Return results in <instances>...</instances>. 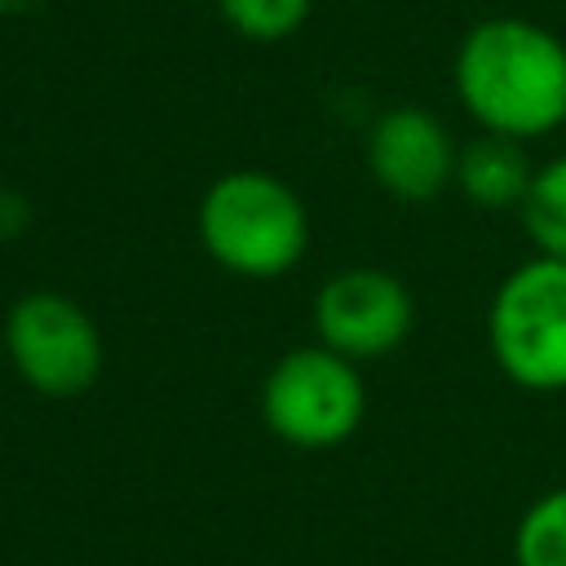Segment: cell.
<instances>
[{
    "label": "cell",
    "mask_w": 566,
    "mask_h": 566,
    "mask_svg": "<svg viewBox=\"0 0 566 566\" xmlns=\"http://www.w3.org/2000/svg\"><path fill=\"white\" fill-rule=\"evenodd\" d=\"M451 84L478 133L548 137L566 124V40L535 18H482L455 44Z\"/></svg>",
    "instance_id": "obj_1"
},
{
    "label": "cell",
    "mask_w": 566,
    "mask_h": 566,
    "mask_svg": "<svg viewBox=\"0 0 566 566\" xmlns=\"http://www.w3.org/2000/svg\"><path fill=\"white\" fill-rule=\"evenodd\" d=\"M203 252L239 279H283L310 248L305 199L265 168L221 172L195 212Z\"/></svg>",
    "instance_id": "obj_2"
},
{
    "label": "cell",
    "mask_w": 566,
    "mask_h": 566,
    "mask_svg": "<svg viewBox=\"0 0 566 566\" xmlns=\"http://www.w3.org/2000/svg\"><path fill=\"white\" fill-rule=\"evenodd\" d=\"M495 367L531 394H566V261L526 256L513 265L486 310Z\"/></svg>",
    "instance_id": "obj_3"
},
{
    "label": "cell",
    "mask_w": 566,
    "mask_h": 566,
    "mask_svg": "<svg viewBox=\"0 0 566 566\" xmlns=\"http://www.w3.org/2000/svg\"><path fill=\"white\" fill-rule=\"evenodd\" d=\"M367 416V385L358 363L332 354L327 345H296L261 380L265 429L301 451H327L358 433Z\"/></svg>",
    "instance_id": "obj_4"
},
{
    "label": "cell",
    "mask_w": 566,
    "mask_h": 566,
    "mask_svg": "<svg viewBox=\"0 0 566 566\" xmlns=\"http://www.w3.org/2000/svg\"><path fill=\"white\" fill-rule=\"evenodd\" d=\"M4 358L27 389L66 402L97 385L106 349L93 314L49 287L18 296L4 310Z\"/></svg>",
    "instance_id": "obj_5"
},
{
    "label": "cell",
    "mask_w": 566,
    "mask_h": 566,
    "mask_svg": "<svg viewBox=\"0 0 566 566\" xmlns=\"http://www.w3.org/2000/svg\"><path fill=\"white\" fill-rule=\"evenodd\" d=\"M416 327V301L394 270L349 265L323 279L314 292V332L318 345L349 363L389 358Z\"/></svg>",
    "instance_id": "obj_6"
},
{
    "label": "cell",
    "mask_w": 566,
    "mask_h": 566,
    "mask_svg": "<svg viewBox=\"0 0 566 566\" xmlns=\"http://www.w3.org/2000/svg\"><path fill=\"white\" fill-rule=\"evenodd\" d=\"M455 137L429 106H389L371 119L363 159L371 181L398 203H429L455 181Z\"/></svg>",
    "instance_id": "obj_7"
},
{
    "label": "cell",
    "mask_w": 566,
    "mask_h": 566,
    "mask_svg": "<svg viewBox=\"0 0 566 566\" xmlns=\"http://www.w3.org/2000/svg\"><path fill=\"white\" fill-rule=\"evenodd\" d=\"M531 177H535V164L526 155V142L478 133L460 146L451 186L482 212H509V208H522Z\"/></svg>",
    "instance_id": "obj_8"
},
{
    "label": "cell",
    "mask_w": 566,
    "mask_h": 566,
    "mask_svg": "<svg viewBox=\"0 0 566 566\" xmlns=\"http://www.w3.org/2000/svg\"><path fill=\"white\" fill-rule=\"evenodd\" d=\"M517 217H522V230L539 256L566 261V155L535 164V177L526 186Z\"/></svg>",
    "instance_id": "obj_9"
},
{
    "label": "cell",
    "mask_w": 566,
    "mask_h": 566,
    "mask_svg": "<svg viewBox=\"0 0 566 566\" xmlns=\"http://www.w3.org/2000/svg\"><path fill=\"white\" fill-rule=\"evenodd\" d=\"M517 566H566V486L544 491L513 531Z\"/></svg>",
    "instance_id": "obj_10"
},
{
    "label": "cell",
    "mask_w": 566,
    "mask_h": 566,
    "mask_svg": "<svg viewBox=\"0 0 566 566\" xmlns=\"http://www.w3.org/2000/svg\"><path fill=\"white\" fill-rule=\"evenodd\" d=\"M212 4L221 22L252 44H279L296 35L314 13V0H212Z\"/></svg>",
    "instance_id": "obj_11"
},
{
    "label": "cell",
    "mask_w": 566,
    "mask_h": 566,
    "mask_svg": "<svg viewBox=\"0 0 566 566\" xmlns=\"http://www.w3.org/2000/svg\"><path fill=\"white\" fill-rule=\"evenodd\" d=\"M27 230V199L13 190H0V239H13Z\"/></svg>",
    "instance_id": "obj_12"
},
{
    "label": "cell",
    "mask_w": 566,
    "mask_h": 566,
    "mask_svg": "<svg viewBox=\"0 0 566 566\" xmlns=\"http://www.w3.org/2000/svg\"><path fill=\"white\" fill-rule=\"evenodd\" d=\"M44 0H0V18H22V13H35Z\"/></svg>",
    "instance_id": "obj_13"
}]
</instances>
